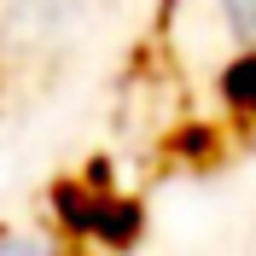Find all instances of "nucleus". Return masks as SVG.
I'll list each match as a JSON object with an SVG mask.
<instances>
[{"label": "nucleus", "instance_id": "f257e3e1", "mask_svg": "<svg viewBox=\"0 0 256 256\" xmlns=\"http://www.w3.org/2000/svg\"><path fill=\"white\" fill-rule=\"evenodd\" d=\"M222 6H227V18H233V30L256 41V0H222Z\"/></svg>", "mask_w": 256, "mask_h": 256}, {"label": "nucleus", "instance_id": "f03ea898", "mask_svg": "<svg viewBox=\"0 0 256 256\" xmlns=\"http://www.w3.org/2000/svg\"><path fill=\"white\" fill-rule=\"evenodd\" d=\"M0 256H47V250L30 244V239H0Z\"/></svg>", "mask_w": 256, "mask_h": 256}]
</instances>
